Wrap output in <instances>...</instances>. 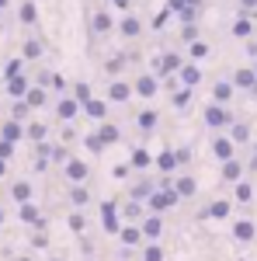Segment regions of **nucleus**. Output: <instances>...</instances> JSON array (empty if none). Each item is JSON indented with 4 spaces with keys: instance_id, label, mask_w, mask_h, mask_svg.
Here are the masks:
<instances>
[{
    "instance_id": "58",
    "label": "nucleus",
    "mask_w": 257,
    "mask_h": 261,
    "mask_svg": "<svg viewBox=\"0 0 257 261\" xmlns=\"http://www.w3.org/2000/svg\"><path fill=\"white\" fill-rule=\"evenodd\" d=\"M14 261H32V258H28V254H21V258H14Z\"/></svg>"
},
{
    "instance_id": "24",
    "label": "nucleus",
    "mask_w": 257,
    "mask_h": 261,
    "mask_svg": "<svg viewBox=\"0 0 257 261\" xmlns=\"http://www.w3.org/2000/svg\"><path fill=\"white\" fill-rule=\"evenodd\" d=\"M108 105H111L108 98H91L87 105H83V115L94 119V122H104V119H108Z\"/></svg>"
},
{
    "instance_id": "50",
    "label": "nucleus",
    "mask_w": 257,
    "mask_h": 261,
    "mask_svg": "<svg viewBox=\"0 0 257 261\" xmlns=\"http://www.w3.org/2000/svg\"><path fill=\"white\" fill-rule=\"evenodd\" d=\"M4 73H7V81H11V77H21V60H11Z\"/></svg>"
},
{
    "instance_id": "1",
    "label": "nucleus",
    "mask_w": 257,
    "mask_h": 261,
    "mask_svg": "<svg viewBox=\"0 0 257 261\" xmlns=\"http://www.w3.org/2000/svg\"><path fill=\"white\" fill-rule=\"evenodd\" d=\"M202 122L212 129V133H226L233 122H237V115L230 112V105H219V101H209L205 108H202Z\"/></svg>"
},
{
    "instance_id": "51",
    "label": "nucleus",
    "mask_w": 257,
    "mask_h": 261,
    "mask_svg": "<svg viewBox=\"0 0 257 261\" xmlns=\"http://www.w3.org/2000/svg\"><path fill=\"white\" fill-rule=\"evenodd\" d=\"M11 153H14V143H11V140H4V136H0V157L7 161Z\"/></svg>"
},
{
    "instance_id": "39",
    "label": "nucleus",
    "mask_w": 257,
    "mask_h": 261,
    "mask_svg": "<svg viewBox=\"0 0 257 261\" xmlns=\"http://www.w3.org/2000/svg\"><path fill=\"white\" fill-rule=\"evenodd\" d=\"M11 195H14V202H32V185H28V181H18V185H14V188H11Z\"/></svg>"
},
{
    "instance_id": "27",
    "label": "nucleus",
    "mask_w": 257,
    "mask_h": 261,
    "mask_svg": "<svg viewBox=\"0 0 257 261\" xmlns=\"http://www.w3.org/2000/svg\"><path fill=\"white\" fill-rule=\"evenodd\" d=\"M119 35H122V39H139V35H142V18L125 14V18L119 21Z\"/></svg>"
},
{
    "instance_id": "35",
    "label": "nucleus",
    "mask_w": 257,
    "mask_h": 261,
    "mask_svg": "<svg viewBox=\"0 0 257 261\" xmlns=\"http://www.w3.org/2000/svg\"><path fill=\"white\" fill-rule=\"evenodd\" d=\"M24 101H28L32 108H42V105L49 101V94H45V87H42V84H32V87H28V94H24Z\"/></svg>"
},
{
    "instance_id": "18",
    "label": "nucleus",
    "mask_w": 257,
    "mask_h": 261,
    "mask_svg": "<svg viewBox=\"0 0 257 261\" xmlns=\"http://www.w3.org/2000/svg\"><path fill=\"white\" fill-rule=\"evenodd\" d=\"M230 213H233V202L230 199H212L202 209V220H226Z\"/></svg>"
},
{
    "instance_id": "34",
    "label": "nucleus",
    "mask_w": 257,
    "mask_h": 261,
    "mask_svg": "<svg viewBox=\"0 0 257 261\" xmlns=\"http://www.w3.org/2000/svg\"><path fill=\"white\" fill-rule=\"evenodd\" d=\"M28 87H32V81L21 73V77H11V81H7V94H11V98H24Z\"/></svg>"
},
{
    "instance_id": "45",
    "label": "nucleus",
    "mask_w": 257,
    "mask_h": 261,
    "mask_svg": "<svg viewBox=\"0 0 257 261\" xmlns=\"http://www.w3.org/2000/svg\"><path fill=\"white\" fill-rule=\"evenodd\" d=\"M28 140L45 143V125H42V122H32V125H28Z\"/></svg>"
},
{
    "instance_id": "61",
    "label": "nucleus",
    "mask_w": 257,
    "mask_h": 261,
    "mask_svg": "<svg viewBox=\"0 0 257 261\" xmlns=\"http://www.w3.org/2000/svg\"><path fill=\"white\" fill-rule=\"evenodd\" d=\"M4 4H7V0H0V7H4Z\"/></svg>"
},
{
    "instance_id": "4",
    "label": "nucleus",
    "mask_w": 257,
    "mask_h": 261,
    "mask_svg": "<svg viewBox=\"0 0 257 261\" xmlns=\"http://www.w3.org/2000/svg\"><path fill=\"white\" fill-rule=\"evenodd\" d=\"M184 63H188V56H181V53H174V49H170V53H160V56H157V66H153V73H157L160 81L178 77Z\"/></svg>"
},
{
    "instance_id": "28",
    "label": "nucleus",
    "mask_w": 257,
    "mask_h": 261,
    "mask_svg": "<svg viewBox=\"0 0 257 261\" xmlns=\"http://www.w3.org/2000/svg\"><path fill=\"white\" fill-rule=\"evenodd\" d=\"M233 98H237V84H233V81H216V84H212V101L230 105Z\"/></svg>"
},
{
    "instance_id": "36",
    "label": "nucleus",
    "mask_w": 257,
    "mask_h": 261,
    "mask_svg": "<svg viewBox=\"0 0 257 261\" xmlns=\"http://www.w3.org/2000/svg\"><path fill=\"white\" fill-rule=\"evenodd\" d=\"M209 56V42H202V39H195V42H188V60H195V63H202Z\"/></svg>"
},
{
    "instance_id": "53",
    "label": "nucleus",
    "mask_w": 257,
    "mask_h": 261,
    "mask_svg": "<svg viewBox=\"0 0 257 261\" xmlns=\"http://www.w3.org/2000/svg\"><path fill=\"white\" fill-rule=\"evenodd\" d=\"M240 11H250V14H257V0H237Z\"/></svg>"
},
{
    "instance_id": "56",
    "label": "nucleus",
    "mask_w": 257,
    "mask_h": 261,
    "mask_svg": "<svg viewBox=\"0 0 257 261\" xmlns=\"http://www.w3.org/2000/svg\"><path fill=\"white\" fill-rule=\"evenodd\" d=\"M111 4H115L119 11H129V0H111Z\"/></svg>"
},
{
    "instance_id": "25",
    "label": "nucleus",
    "mask_w": 257,
    "mask_h": 261,
    "mask_svg": "<svg viewBox=\"0 0 257 261\" xmlns=\"http://www.w3.org/2000/svg\"><path fill=\"white\" fill-rule=\"evenodd\" d=\"M157 125H160V112H153V108H142V112L136 115V129L142 133V136H150Z\"/></svg>"
},
{
    "instance_id": "49",
    "label": "nucleus",
    "mask_w": 257,
    "mask_h": 261,
    "mask_svg": "<svg viewBox=\"0 0 257 261\" xmlns=\"http://www.w3.org/2000/svg\"><path fill=\"white\" fill-rule=\"evenodd\" d=\"M52 161L66 164V161H70V150H66V146H52Z\"/></svg>"
},
{
    "instance_id": "14",
    "label": "nucleus",
    "mask_w": 257,
    "mask_h": 261,
    "mask_svg": "<svg viewBox=\"0 0 257 261\" xmlns=\"http://www.w3.org/2000/svg\"><path fill=\"white\" fill-rule=\"evenodd\" d=\"M178 167H181V161H178V150H160L157 153V161H153V171L157 174H178Z\"/></svg>"
},
{
    "instance_id": "17",
    "label": "nucleus",
    "mask_w": 257,
    "mask_h": 261,
    "mask_svg": "<svg viewBox=\"0 0 257 261\" xmlns=\"http://www.w3.org/2000/svg\"><path fill=\"white\" fill-rule=\"evenodd\" d=\"M230 81L237 84V91H247V94H250V91L257 87V70L254 66H240V70H233Z\"/></svg>"
},
{
    "instance_id": "48",
    "label": "nucleus",
    "mask_w": 257,
    "mask_h": 261,
    "mask_svg": "<svg viewBox=\"0 0 257 261\" xmlns=\"http://www.w3.org/2000/svg\"><path fill=\"white\" fill-rule=\"evenodd\" d=\"M32 247H35V251L49 247V237H45V230H35V233H32Z\"/></svg>"
},
{
    "instance_id": "13",
    "label": "nucleus",
    "mask_w": 257,
    "mask_h": 261,
    "mask_svg": "<svg viewBox=\"0 0 257 261\" xmlns=\"http://www.w3.org/2000/svg\"><path fill=\"white\" fill-rule=\"evenodd\" d=\"M80 112H83V105H80L73 94H63V98L56 101V119H60V122H73Z\"/></svg>"
},
{
    "instance_id": "11",
    "label": "nucleus",
    "mask_w": 257,
    "mask_h": 261,
    "mask_svg": "<svg viewBox=\"0 0 257 261\" xmlns=\"http://www.w3.org/2000/svg\"><path fill=\"white\" fill-rule=\"evenodd\" d=\"M115 241H119L125 251H132V247H142V244H146V237H142V226H139V223H125V226H122V233L115 237Z\"/></svg>"
},
{
    "instance_id": "59",
    "label": "nucleus",
    "mask_w": 257,
    "mask_h": 261,
    "mask_svg": "<svg viewBox=\"0 0 257 261\" xmlns=\"http://www.w3.org/2000/svg\"><path fill=\"white\" fill-rule=\"evenodd\" d=\"M250 66H254V70H257V56H254V60H250Z\"/></svg>"
},
{
    "instance_id": "55",
    "label": "nucleus",
    "mask_w": 257,
    "mask_h": 261,
    "mask_svg": "<svg viewBox=\"0 0 257 261\" xmlns=\"http://www.w3.org/2000/svg\"><path fill=\"white\" fill-rule=\"evenodd\" d=\"M247 171H257V136H254V157L247 161Z\"/></svg>"
},
{
    "instance_id": "29",
    "label": "nucleus",
    "mask_w": 257,
    "mask_h": 261,
    "mask_svg": "<svg viewBox=\"0 0 257 261\" xmlns=\"http://www.w3.org/2000/svg\"><path fill=\"white\" fill-rule=\"evenodd\" d=\"M139 261H167V251L160 241H146L139 247Z\"/></svg>"
},
{
    "instance_id": "37",
    "label": "nucleus",
    "mask_w": 257,
    "mask_h": 261,
    "mask_svg": "<svg viewBox=\"0 0 257 261\" xmlns=\"http://www.w3.org/2000/svg\"><path fill=\"white\" fill-rule=\"evenodd\" d=\"M83 146H87L91 153H104V150H108V143L101 140V133H87V136H83Z\"/></svg>"
},
{
    "instance_id": "46",
    "label": "nucleus",
    "mask_w": 257,
    "mask_h": 261,
    "mask_svg": "<svg viewBox=\"0 0 257 261\" xmlns=\"http://www.w3.org/2000/svg\"><path fill=\"white\" fill-rule=\"evenodd\" d=\"M129 174H132V164H129V161H125V164H115V167H111V178H119V181H125Z\"/></svg>"
},
{
    "instance_id": "60",
    "label": "nucleus",
    "mask_w": 257,
    "mask_h": 261,
    "mask_svg": "<svg viewBox=\"0 0 257 261\" xmlns=\"http://www.w3.org/2000/svg\"><path fill=\"white\" fill-rule=\"evenodd\" d=\"M49 261H63V258H49Z\"/></svg>"
},
{
    "instance_id": "57",
    "label": "nucleus",
    "mask_w": 257,
    "mask_h": 261,
    "mask_svg": "<svg viewBox=\"0 0 257 261\" xmlns=\"http://www.w3.org/2000/svg\"><path fill=\"white\" fill-rule=\"evenodd\" d=\"M4 171H7V161H4V157H0V178H4Z\"/></svg>"
},
{
    "instance_id": "30",
    "label": "nucleus",
    "mask_w": 257,
    "mask_h": 261,
    "mask_svg": "<svg viewBox=\"0 0 257 261\" xmlns=\"http://www.w3.org/2000/svg\"><path fill=\"white\" fill-rule=\"evenodd\" d=\"M174 188H178L181 199H195L198 195V181L191 178V174H178V178H174Z\"/></svg>"
},
{
    "instance_id": "52",
    "label": "nucleus",
    "mask_w": 257,
    "mask_h": 261,
    "mask_svg": "<svg viewBox=\"0 0 257 261\" xmlns=\"http://www.w3.org/2000/svg\"><path fill=\"white\" fill-rule=\"evenodd\" d=\"M49 87H52V91H66V81H63L60 73H52V77H49Z\"/></svg>"
},
{
    "instance_id": "62",
    "label": "nucleus",
    "mask_w": 257,
    "mask_h": 261,
    "mask_svg": "<svg viewBox=\"0 0 257 261\" xmlns=\"http://www.w3.org/2000/svg\"><path fill=\"white\" fill-rule=\"evenodd\" d=\"M0 223H4V213H0Z\"/></svg>"
},
{
    "instance_id": "5",
    "label": "nucleus",
    "mask_w": 257,
    "mask_h": 261,
    "mask_svg": "<svg viewBox=\"0 0 257 261\" xmlns=\"http://www.w3.org/2000/svg\"><path fill=\"white\" fill-rule=\"evenodd\" d=\"M233 241H237L240 247H250V244L257 241V223L250 220V216H240V220H233Z\"/></svg>"
},
{
    "instance_id": "9",
    "label": "nucleus",
    "mask_w": 257,
    "mask_h": 261,
    "mask_svg": "<svg viewBox=\"0 0 257 261\" xmlns=\"http://www.w3.org/2000/svg\"><path fill=\"white\" fill-rule=\"evenodd\" d=\"M115 28H119V24H115V18H111L108 11H94V14H91V35H94V39L111 35Z\"/></svg>"
},
{
    "instance_id": "6",
    "label": "nucleus",
    "mask_w": 257,
    "mask_h": 261,
    "mask_svg": "<svg viewBox=\"0 0 257 261\" xmlns=\"http://www.w3.org/2000/svg\"><path fill=\"white\" fill-rule=\"evenodd\" d=\"M212 157H216L219 164L237 157V143H233L230 133H216V136H212Z\"/></svg>"
},
{
    "instance_id": "38",
    "label": "nucleus",
    "mask_w": 257,
    "mask_h": 261,
    "mask_svg": "<svg viewBox=\"0 0 257 261\" xmlns=\"http://www.w3.org/2000/svg\"><path fill=\"white\" fill-rule=\"evenodd\" d=\"M125 63H129V60H125L122 53H119V56H111V60L104 63V73H108V77H122V70H125Z\"/></svg>"
},
{
    "instance_id": "20",
    "label": "nucleus",
    "mask_w": 257,
    "mask_h": 261,
    "mask_svg": "<svg viewBox=\"0 0 257 261\" xmlns=\"http://www.w3.org/2000/svg\"><path fill=\"white\" fill-rule=\"evenodd\" d=\"M91 202H94V195H91L87 181H80V185H70V205H73V209H87Z\"/></svg>"
},
{
    "instance_id": "15",
    "label": "nucleus",
    "mask_w": 257,
    "mask_h": 261,
    "mask_svg": "<svg viewBox=\"0 0 257 261\" xmlns=\"http://www.w3.org/2000/svg\"><path fill=\"white\" fill-rule=\"evenodd\" d=\"M243 174H247V164L243 161H222V167H219V178H222V185H237V181H243Z\"/></svg>"
},
{
    "instance_id": "3",
    "label": "nucleus",
    "mask_w": 257,
    "mask_h": 261,
    "mask_svg": "<svg viewBox=\"0 0 257 261\" xmlns=\"http://www.w3.org/2000/svg\"><path fill=\"white\" fill-rule=\"evenodd\" d=\"M122 226H125V220H122V205H115L111 199L101 202V230L108 233V237H119Z\"/></svg>"
},
{
    "instance_id": "10",
    "label": "nucleus",
    "mask_w": 257,
    "mask_h": 261,
    "mask_svg": "<svg viewBox=\"0 0 257 261\" xmlns=\"http://www.w3.org/2000/svg\"><path fill=\"white\" fill-rule=\"evenodd\" d=\"M160 188V181L153 178H146V174H139L132 185H129V199H139V202H150V195Z\"/></svg>"
},
{
    "instance_id": "22",
    "label": "nucleus",
    "mask_w": 257,
    "mask_h": 261,
    "mask_svg": "<svg viewBox=\"0 0 257 261\" xmlns=\"http://www.w3.org/2000/svg\"><path fill=\"white\" fill-rule=\"evenodd\" d=\"M178 81L184 84V87H198V84H202V63H195V60H188V63H184V66H181Z\"/></svg>"
},
{
    "instance_id": "43",
    "label": "nucleus",
    "mask_w": 257,
    "mask_h": 261,
    "mask_svg": "<svg viewBox=\"0 0 257 261\" xmlns=\"http://www.w3.org/2000/svg\"><path fill=\"white\" fill-rule=\"evenodd\" d=\"M21 21H24V24H35V21H39V11H35V4H32V0H28V4H21Z\"/></svg>"
},
{
    "instance_id": "44",
    "label": "nucleus",
    "mask_w": 257,
    "mask_h": 261,
    "mask_svg": "<svg viewBox=\"0 0 257 261\" xmlns=\"http://www.w3.org/2000/svg\"><path fill=\"white\" fill-rule=\"evenodd\" d=\"M42 56V42L39 39H28L24 42V60H39Z\"/></svg>"
},
{
    "instance_id": "12",
    "label": "nucleus",
    "mask_w": 257,
    "mask_h": 261,
    "mask_svg": "<svg viewBox=\"0 0 257 261\" xmlns=\"http://www.w3.org/2000/svg\"><path fill=\"white\" fill-rule=\"evenodd\" d=\"M132 84L122 81V77H111V84H108V101L111 105H125V101H132Z\"/></svg>"
},
{
    "instance_id": "47",
    "label": "nucleus",
    "mask_w": 257,
    "mask_h": 261,
    "mask_svg": "<svg viewBox=\"0 0 257 261\" xmlns=\"http://www.w3.org/2000/svg\"><path fill=\"white\" fill-rule=\"evenodd\" d=\"M181 39H184V42H195V39H198V21H191V24H181Z\"/></svg>"
},
{
    "instance_id": "23",
    "label": "nucleus",
    "mask_w": 257,
    "mask_h": 261,
    "mask_svg": "<svg viewBox=\"0 0 257 261\" xmlns=\"http://www.w3.org/2000/svg\"><path fill=\"white\" fill-rule=\"evenodd\" d=\"M233 35H237V39H254V14H250V11H240V18L233 21Z\"/></svg>"
},
{
    "instance_id": "2",
    "label": "nucleus",
    "mask_w": 257,
    "mask_h": 261,
    "mask_svg": "<svg viewBox=\"0 0 257 261\" xmlns=\"http://www.w3.org/2000/svg\"><path fill=\"white\" fill-rule=\"evenodd\" d=\"M178 202H181V195H178V188H174V185H160L157 192L150 195L146 209H150V213H160V216H163V213H170V209H174Z\"/></svg>"
},
{
    "instance_id": "16",
    "label": "nucleus",
    "mask_w": 257,
    "mask_h": 261,
    "mask_svg": "<svg viewBox=\"0 0 257 261\" xmlns=\"http://www.w3.org/2000/svg\"><path fill=\"white\" fill-rule=\"evenodd\" d=\"M139 226H142V237H146V241H160V237H163V216H160V213H146V216L139 220Z\"/></svg>"
},
{
    "instance_id": "42",
    "label": "nucleus",
    "mask_w": 257,
    "mask_h": 261,
    "mask_svg": "<svg viewBox=\"0 0 257 261\" xmlns=\"http://www.w3.org/2000/svg\"><path fill=\"white\" fill-rule=\"evenodd\" d=\"M73 98H77L80 105H87V101L94 98V91H91V84H83V81H80V84H73Z\"/></svg>"
},
{
    "instance_id": "33",
    "label": "nucleus",
    "mask_w": 257,
    "mask_h": 261,
    "mask_svg": "<svg viewBox=\"0 0 257 261\" xmlns=\"http://www.w3.org/2000/svg\"><path fill=\"white\" fill-rule=\"evenodd\" d=\"M233 199H237L240 205H250V202H254V185H250L247 178L237 181V185H233Z\"/></svg>"
},
{
    "instance_id": "41",
    "label": "nucleus",
    "mask_w": 257,
    "mask_h": 261,
    "mask_svg": "<svg viewBox=\"0 0 257 261\" xmlns=\"http://www.w3.org/2000/svg\"><path fill=\"white\" fill-rule=\"evenodd\" d=\"M21 133H24V129H21V122H18V119H11V122H4V140H11V143H18V140H21Z\"/></svg>"
},
{
    "instance_id": "8",
    "label": "nucleus",
    "mask_w": 257,
    "mask_h": 261,
    "mask_svg": "<svg viewBox=\"0 0 257 261\" xmlns=\"http://www.w3.org/2000/svg\"><path fill=\"white\" fill-rule=\"evenodd\" d=\"M63 174H66V181H70V185H80V181L91 178V164L80 161V157H70V161L63 164Z\"/></svg>"
},
{
    "instance_id": "21",
    "label": "nucleus",
    "mask_w": 257,
    "mask_h": 261,
    "mask_svg": "<svg viewBox=\"0 0 257 261\" xmlns=\"http://www.w3.org/2000/svg\"><path fill=\"white\" fill-rule=\"evenodd\" d=\"M146 213H150L146 202H139V199H125V202H122V220H125V223H139Z\"/></svg>"
},
{
    "instance_id": "40",
    "label": "nucleus",
    "mask_w": 257,
    "mask_h": 261,
    "mask_svg": "<svg viewBox=\"0 0 257 261\" xmlns=\"http://www.w3.org/2000/svg\"><path fill=\"white\" fill-rule=\"evenodd\" d=\"M66 223H70V230H73V233H83V230H87V216H83V209H73Z\"/></svg>"
},
{
    "instance_id": "54",
    "label": "nucleus",
    "mask_w": 257,
    "mask_h": 261,
    "mask_svg": "<svg viewBox=\"0 0 257 261\" xmlns=\"http://www.w3.org/2000/svg\"><path fill=\"white\" fill-rule=\"evenodd\" d=\"M178 161H181V167L191 161V150H188V146H181V150H178Z\"/></svg>"
},
{
    "instance_id": "31",
    "label": "nucleus",
    "mask_w": 257,
    "mask_h": 261,
    "mask_svg": "<svg viewBox=\"0 0 257 261\" xmlns=\"http://www.w3.org/2000/svg\"><path fill=\"white\" fill-rule=\"evenodd\" d=\"M191 94H195V87H184V84H181V87L170 91V105H174L178 112H184V108L191 105Z\"/></svg>"
},
{
    "instance_id": "7",
    "label": "nucleus",
    "mask_w": 257,
    "mask_h": 261,
    "mask_svg": "<svg viewBox=\"0 0 257 261\" xmlns=\"http://www.w3.org/2000/svg\"><path fill=\"white\" fill-rule=\"evenodd\" d=\"M160 84H163V81H160L157 73H139L136 81H132V91H136V98L150 101V98H153V94L160 91Z\"/></svg>"
},
{
    "instance_id": "26",
    "label": "nucleus",
    "mask_w": 257,
    "mask_h": 261,
    "mask_svg": "<svg viewBox=\"0 0 257 261\" xmlns=\"http://www.w3.org/2000/svg\"><path fill=\"white\" fill-rule=\"evenodd\" d=\"M226 133L233 136V143H237V146H243V143H254V125H250V122H240V119H237L230 129H226Z\"/></svg>"
},
{
    "instance_id": "32",
    "label": "nucleus",
    "mask_w": 257,
    "mask_h": 261,
    "mask_svg": "<svg viewBox=\"0 0 257 261\" xmlns=\"http://www.w3.org/2000/svg\"><path fill=\"white\" fill-rule=\"evenodd\" d=\"M98 133H101V140L108 143V146H115V143L122 140V129L115 125V122H108V119H104V122H98Z\"/></svg>"
},
{
    "instance_id": "19",
    "label": "nucleus",
    "mask_w": 257,
    "mask_h": 261,
    "mask_svg": "<svg viewBox=\"0 0 257 261\" xmlns=\"http://www.w3.org/2000/svg\"><path fill=\"white\" fill-rule=\"evenodd\" d=\"M153 161H157V157H153L146 146H132V153H129V164H132V171H136V174L150 171V167H153Z\"/></svg>"
}]
</instances>
